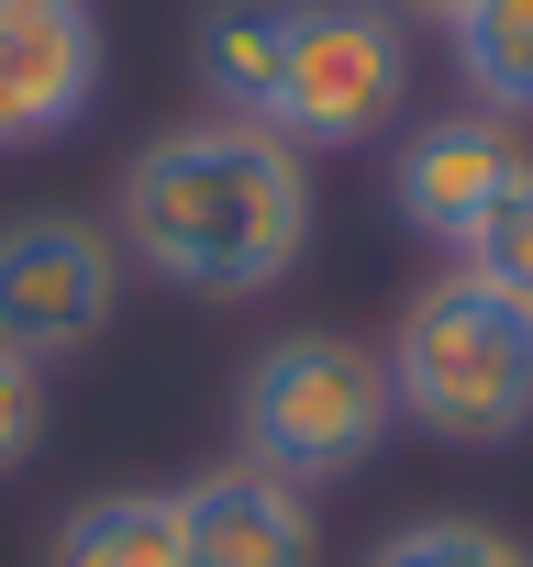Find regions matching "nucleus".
<instances>
[{"mask_svg":"<svg viewBox=\"0 0 533 567\" xmlns=\"http://www.w3.org/2000/svg\"><path fill=\"white\" fill-rule=\"evenodd\" d=\"M389 368L378 346L356 334H279L255 346L244 390H233V445L244 467L290 478V489H334V478H367L378 445H389Z\"/></svg>","mask_w":533,"mask_h":567,"instance_id":"obj_3","label":"nucleus"},{"mask_svg":"<svg viewBox=\"0 0 533 567\" xmlns=\"http://www.w3.org/2000/svg\"><path fill=\"white\" fill-rule=\"evenodd\" d=\"M101 0H0V156H34L101 112Z\"/></svg>","mask_w":533,"mask_h":567,"instance_id":"obj_6","label":"nucleus"},{"mask_svg":"<svg viewBox=\"0 0 533 567\" xmlns=\"http://www.w3.org/2000/svg\"><path fill=\"white\" fill-rule=\"evenodd\" d=\"M112 245L156 290L255 301L312 256V156L233 112L167 123L156 145H134V167L112 189Z\"/></svg>","mask_w":533,"mask_h":567,"instance_id":"obj_1","label":"nucleus"},{"mask_svg":"<svg viewBox=\"0 0 533 567\" xmlns=\"http://www.w3.org/2000/svg\"><path fill=\"white\" fill-rule=\"evenodd\" d=\"M378 368H389V412L445 434V445L489 456V445L533 434V312L511 290H489V278H467V267L422 278L400 301Z\"/></svg>","mask_w":533,"mask_h":567,"instance_id":"obj_2","label":"nucleus"},{"mask_svg":"<svg viewBox=\"0 0 533 567\" xmlns=\"http://www.w3.org/2000/svg\"><path fill=\"white\" fill-rule=\"evenodd\" d=\"M367 567H533V556H522L500 523H445V512H433V523H400Z\"/></svg>","mask_w":533,"mask_h":567,"instance_id":"obj_13","label":"nucleus"},{"mask_svg":"<svg viewBox=\"0 0 533 567\" xmlns=\"http://www.w3.org/2000/svg\"><path fill=\"white\" fill-rule=\"evenodd\" d=\"M123 312V245L79 212H23L0 223V357L56 368L79 346H101Z\"/></svg>","mask_w":533,"mask_h":567,"instance_id":"obj_5","label":"nucleus"},{"mask_svg":"<svg viewBox=\"0 0 533 567\" xmlns=\"http://www.w3.org/2000/svg\"><path fill=\"white\" fill-rule=\"evenodd\" d=\"M45 423H56V401H45V368L0 357V478H23V467L45 456Z\"/></svg>","mask_w":533,"mask_h":567,"instance_id":"obj_14","label":"nucleus"},{"mask_svg":"<svg viewBox=\"0 0 533 567\" xmlns=\"http://www.w3.org/2000/svg\"><path fill=\"white\" fill-rule=\"evenodd\" d=\"M45 567H189V534H178V489H90Z\"/></svg>","mask_w":533,"mask_h":567,"instance_id":"obj_9","label":"nucleus"},{"mask_svg":"<svg viewBox=\"0 0 533 567\" xmlns=\"http://www.w3.org/2000/svg\"><path fill=\"white\" fill-rule=\"evenodd\" d=\"M400 101H411V23L389 0H301L255 123L301 156H345V145L389 134Z\"/></svg>","mask_w":533,"mask_h":567,"instance_id":"obj_4","label":"nucleus"},{"mask_svg":"<svg viewBox=\"0 0 533 567\" xmlns=\"http://www.w3.org/2000/svg\"><path fill=\"white\" fill-rule=\"evenodd\" d=\"M389 12H400V23H433V34H456V23L478 12V0H389Z\"/></svg>","mask_w":533,"mask_h":567,"instance_id":"obj_15","label":"nucleus"},{"mask_svg":"<svg viewBox=\"0 0 533 567\" xmlns=\"http://www.w3.org/2000/svg\"><path fill=\"white\" fill-rule=\"evenodd\" d=\"M456 267H467V278H489V290H511V301L533 312V156L511 167V189L489 200V223L456 245Z\"/></svg>","mask_w":533,"mask_h":567,"instance_id":"obj_12","label":"nucleus"},{"mask_svg":"<svg viewBox=\"0 0 533 567\" xmlns=\"http://www.w3.org/2000/svg\"><path fill=\"white\" fill-rule=\"evenodd\" d=\"M445 45H456V79L478 90V112L533 123V0H478Z\"/></svg>","mask_w":533,"mask_h":567,"instance_id":"obj_11","label":"nucleus"},{"mask_svg":"<svg viewBox=\"0 0 533 567\" xmlns=\"http://www.w3.org/2000/svg\"><path fill=\"white\" fill-rule=\"evenodd\" d=\"M178 534H189V567H323L312 489L266 478L244 456H222L178 489Z\"/></svg>","mask_w":533,"mask_h":567,"instance_id":"obj_8","label":"nucleus"},{"mask_svg":"<svg viewBox=\"0 0 533 567\" xmlns=\"http://www.w3.org/2000/svg\"><path fill=\"white\" fill-rule=\"evenodd\" d=\"M511 167H522V134L500 123V112H433L411 145H400V167H389V200H400V223L422 234V245H467L478 223H489V200L511 189Z\"/></svg>","mask_w":533,"mask_h":567,"instance_id":"obj_7","label":"nucleus"},{"mask_svg":"<svg viewBox=\"0 0 533 567\" xmlns=\"http://www.w3.org/2000/svg\"><path fill=\"white\" fill-rule=\"evenodd\" d=\"M290 12H301V0H211V12H200L189 68H200L211 112H233V123H255V112H266V79H279Z\"/></svg>","mask_w":533,"mask_h":567,"instance_id":"obj_10","label":"nucleus"}]
</instances>
